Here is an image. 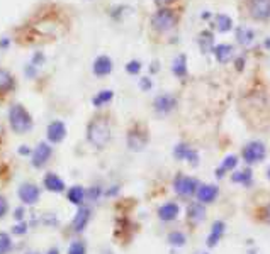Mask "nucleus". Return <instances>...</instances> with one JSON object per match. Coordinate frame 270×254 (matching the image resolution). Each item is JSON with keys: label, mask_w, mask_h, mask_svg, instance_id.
<instances>
[{"label": "nucleus", "mask_w": 270, "mask_h": 254, "mask_svg": "<svg viewBox=\"0 0 270 254\" xmlns=\"http://www.w3.org/2000/svg\"><path fill=\"white\" fill-rule=\"evenodd\" d=\"M87 138H89L90 144H94L95 148H104L110 139V125L107 117H95L89 124Z\"/></svg>", "instance_id": "1"}, {"label": "nucleus", "mask_w": 270, "mask_h": 254, "mask_svg": "<svg viewBox=\"0 0 270 254\" xmlns=\"http://www.w3.org/2000/svg\"><path fill=\"white\" fill-rule=\"evenodd\" d=\"M9 122H11L12 129L16 131L17 134H24L32 129L31 115H29V112L19 104L12 105L11 110H9Z\"/></svg>", "instance_id": "2"}, {"label": "nucleus", "mask_w": 270, "mask_h": 254, "mask_svg": "<svg viewBox=\"0 0 270 254\" xmlns=\"http://www.w3.org/2000/svg\"><path fill=\"white\" fill-rule=\"evenodd\" d=\"M175 24H177V14L172 9H160L151 17V27L160 34L168 32L170 29L175 27Z\"/></svg>", "instance_id": "3"}, {"label": "nucleus", "mask_w": 270, "mask_h": 254, "mask_svg": "<svg viewBox=\"0 0 270 254\" xmlns=\"http://www.w3.org/2000/svg\"><path fill=\"white\" fill-rule=\"evenodd\" d=\"M265 154H267V149H265V146L260 143V141L248 143L247 146H245V149H243V158L250 164L262 161L265 158Z\"/></svg>", "instance_id": "4"}, {"label": "nucleus", "mask_w": 270, "mask_h": 254, "mask_svg": "<svg viewBox=\"0 0 270 254\" xmlns=\"http://www.w3.org/2000/svg\"><path fill=\"white\" fill-rule=\"evenodd\" d=\"M248 12L255 21H267L270 17V0H250Z\"/></svg>", "instance_id": "5"}, {"label": "nucleus", "mask_w": 270, "mask_h": 254, "mask_svg": "<svg viewBox=\"0 0 270 254\" xmlns=\"http://www.w3.org/2000/svg\"><path fill=\"white\" fill-rule=\"evenodd\" d=\"M199 187V183H197L196 178H190V177H177L175 182H173V188H175V192L178 195H184V197H189L192 195Z\"/></svg>", "instance_id": "6"}, {"label": "nucleus", "mask_w": 270, "mask_h": 254, "mask_svg": "<svg viewBox=\"0 0 270 254\" xmlns=\"http://www.w3.org/2000/svg\"><path fill=\"white\" fill-rule=\"evenodd\" d=\"M175 105H177L175 97H172L170 94L158 95L155 102H153V109H155L158 114H168L170 110L175 109Z\"/></svg>", "instance_id": "7"}, {"label": "nucleus", "mask_w": 270, "mask_h": 254, "mask_svg": "<svg viewBox=\"0 0 270 254\" xmlns=\"http://www.w3.org/2000/svg\"><path fill=\"white\" fill-rule=\"evenodd\" d=\"M50 156H51V146H48L46 143L37 144V148L32 153V166H36V168L45 166L48 163V159H50Z\"/></svg>", "instance_id": "8"}, {"label": "nucleus", "mask_w": 270, "mask_h": 254, "mask_svg": "<svg viewBox=\"0 0 270 254\" xmlns=\"http://www.w3.org/2000/svg\"><path fill=\"white\" fill-rule=\"evenodd\" d=\"M19 197H21L24 203L32 205L37 202V198H40V188L32 183H26L19 188Z\"/></svg>", "instance_id": "9"}, {"label": "nucleus", "mask_w": 270, "mask_h": 254, "mask_svg": "<svg viewBox=\"0 0 270 254\" xmlns=\"http://www.w3.org/2000/svg\"><path fill=\"white\" fill-rule=\"evenodd\" d=\"M65 136H66V127L63 122L55 120L48 125V139H50L51 143H60V141L65 139Z\"/></svg>", "instance_id": "10"}, {"label": "nucleus", "mask_w": 270, "mask_h": 254, "mask_svg": "<svg viewBox=\"0 0 270 254\" xmlns=\"http://www.w3.org/2000/svg\"><path fill=\"white\" fill-rule=\"evenodd\" d=\"M173 156H175L177 159H185V161L194 163V164L197 163V159H199V154L185 144H177L175 149H173Z\"/></svg>", "instance_id": "11"}, {"label": "nucleus", "mask_w": 270, "mask_h": 254, "mask_svg": "<svg viewBox=\"0 0 270 254\" xmlns=\"http://www.w3.org/2000/svg\"><path fill=\"white\" fill-rule=\"evenodd\" d=\"M112 60H110L109 56H99L97 60L94 61V73L97 76H105L109 75L110 71H112Z\"/></svg>", "instance_id": "12"}, {"label": "nucleus", "mask_w": 270, "mask_h": 254, "mask_svg": "<svg viewBox=\"0 0 270 254\" xmlns=\"http://www.w3.org/2000/svg\"><path fill=\"white\" fill-rule=\"evenodd\" d=\"M216 197H218V188L214 185H202L197 188V200L201 203H211Z\"/></svg>", "instance_id": "13"}, {"label": "nucleus", "mask_w": 270, "mask_h": 254, "mask_svg": "<svg viewBox=\"0 0 270 254\" xmlns=\"http://www.w3.org/2000/svg\"><path fill=\"white\" fill-rule=\"evenodd\" d=\"M178 212H180V208H178V205L177 203H165V205H162L160 208H158V217L162 219V221H173L177 216H178Z\"/></svg>", "instance_id": "14"}, {"label": "nucleus", "mask_w": 270, "mask_h": 254, "mask_svg": "<svg viewBox=\"0 0 270 254\" xmlns=\"http://www.w3.org/2000/svg\"><path fill=\"white\" fill-rule=\"evenodd\" d=\"M253 39H255V32L252 27L240 26L238 29H236V41H238L242 46H250L253 43Z\"/></svg>", "instance_id": "15"}, {"label": "nucleus", "mask_w": 270, "mask_h": 254, "mask_svg": "<svg viewBox=\"0 0 270 254\" xmlns=\"http://www.w3.org/2000/svg\"><path fill=\"white\" fill-rule=\"evenodd\" d=\"M45 187L50 190V192L60 193L65 190V183H63V180L58 177V175L50 173V175H46V178H45Z\"/></svg>", "instance_id": "16"}, {"label": "nucleus", "mask_w": 270, "mask_h": 254, "mask_svg": "<svg viewBox=\"0 0 270 254\" xmlns=\"http://www.w3.org/2000/svg\"><path fill=\"white\" fill-rule=\"evenodd\" d=\"M224 234V222H214L213 227H211V234L209 237H207V246L209 247H214L216 244L219 242V239L223 237Z\"/></svg>", "instance_id": "17"}, {"label": "nucleus", "mask_w": 270, "mask_h": 254, "mask_svg": "<svg viewBox=\"0 0 270 254\" xmlns=\"http://www.w3.org/2000/svg\"><path fill=\"white\" fill-rule=\"evenodd\" d=\"M128 144L131 149H141L146 144V134L139 131H129L128 134Z\"/></svg>", "instance_id": "18"}, {"label": "nucleus", "mask_w": 270, "mask_h": 254, "mask_svg": "<svg viewBox=\"0 0 270 254\" xmlns=\"http://www.w3.org/2000/svg\"><path fill=\"white\" fill-rule=\"evenodd\" d=\"M89 219H90V210L84 207V208H80L79 212H76V216L73 219V229L76 232H80V231H84L85 226H87V222H89Z\"/></svg>", "instance_id": "19"}, {"label": "nucleus", "mask_w": 270, "mask_h": 254, "mask_svg": "<svg viewBox=\"0 0 270 254\" xmlns=\"http://www.w3.org/2000/svg\"><path fill=\"white\" fill-rule=\"evenodd\" d=\"M214 56L219 63H228L231 58H233V46H229V45L214 46Z\"/></svg>", "instance_id": "20"}, {"label": "nucleus", "mask_w": 270, "mask_h": 254, "mask_svg": "<svg viewBox=\"0 0 270 254\" xmlns=\"http://www.w3.org/2000/svg\"><path fill=\"white\" fill-rule=\"evenodd\" d=\"M172 71H173V75L178 76V78L187 75V58H185V55H178L175 60H173Z\"/></svg>", "instance_id": "21"}, {"label": "nucleus", "mask_w": 270, "mask_h": 254, "mask_svg": "<svg viewBox=\"0 0 270 254\" xmlns=\"http://www.w3.org/2000/svg\"><path fill=\"white\" fill-rule=\"evenodd\" d=\"M199 46H201V51L202 53H211L214 51V39H213V34L211 32H202L201 37H199Z\"/></svg>", "instance_id": "22"}, {"label": "nucleus", "mask_w": 270, "mask_h": 254, "mask_svg": "<svg viewBox=\"0 0 270 254\" xmlns=\"http://www.w3.org/2000/svg\"><path fill=\"white\" fill-rule=\"evenodd\" d=\"M14 87V78L7 70L0 68V94H6Z\"/></svg>", "instance_id": "23"}, {"label": "nucleus", "mask_w": 270, "mask_h": 254, "mask_svg": "<svg viewBox=\"0 0 270 254\" xmlns=\"http://www.w3.org/2000/svg\"><path fill=\"white\" fill-rule=\"evenodd\" d=\"M231 27H233V21H231L229 16H226V14H218L216 16V29L219 32H228L231 31Z\"/></svg>", "instance_id": "24"}, {"label": "nucleus", "mask_w": 270, "mask_h": 254, "mask_svg": "<svg viewBox=\"0 0 270 254\" xmlns=\"http://www.w3.org/2000/svg\"><path fill=\"white\" fill-rule=\"evenodd\" d=\"M204 214H206V208L202 207V203H192L189 207V219L194 222H199L204 219Z\"/></svg>", "instance_id": "25"}, {"label": "nucleus", "mask_w": 270, "mask_h": 254, "mask_svg": "<svg viewBox=\"0 0 270 254\" xmlns=\"http://www.w3.org/2000/svg\"><path fill=\"white\" fill-rule=\"evenodd\" d=\"M236 164H238V159H236V156H228L223 164H221V168H218V172H216V177L221 178L224 175V172H231L233 168H236Z\"/></svg>", "instance_id": "26"}, {"label": "nucleus", "mask_w": 270, "mask_h": 254, "mask_svg": "<svg viewBox=\"0 0 270 254\" xmlns=\"http://www.w3.org/2000/svg\"><path fill=\"white\" fill-rule=\"evenodd\" d=\"M84 198H85V190L82 187H71L68 190V200L71 203L80 205L82 202H84Z\"/></svg>", "instance_id": "27"}, {"label": "nucleus", "mask_w": 270, "mask_h": 254, "mask_svg": "<svg viewBox=\"0 0 270 254\" xmlns=\"http://www.w3.org/2000/svg\"><path fill=\"white\" fill-rule=\"evenodd\" d=\"M112 97H114V92H112V90H102V92H99V94L92 99V104H94L95 107L105 105L107 102L112 100Z\"/></svg>", "instance_id": "28"}, {"label": "nucleus", "mask_w": 270, "mask_h": 254, "mask_svg": "<svg viewBox=\"0 0 270 254\" xmlns=\"http://www.w3.org/2000/svg\"><path fill=\"white\" fill-rule=\"evenodd\" d=\"M233 182L250 185V183H252V172H250V170H242V172H236L233 175Z\"/></svg>", "instance_id": "29"}, {"label": "nucleus", "mask_w": 270, "mask_h": 254, "mask_svg": "<svg viewBox=\"0 0 270 254\" xmlns=\"http://www.w3.org/2000/svg\"><path fill=\"white\" fill-rule=\"evenodd\" d=\"M168 242L172 244V246H184L185 244V236L182 232H178V231H175V232H170L168 234Z\"/></svg>", "instance_id": "30"}, {"label": "nucleus", "mask_w": 270, "mask_h": 254, "mask_svg": "<svg viewBox=\"0 0 270 254\" xmlns=\"http://www.w3.org/2000/svg\"><path fill=\"white\" fill-rule=\"evenodd\" d=\"M11 246H12L11 237H9L6 232H0V254H7Z\"/></svg>", "instance_id": "31"}, {"label": "nucleus", "mask_w": 270, "mask_h": 254, "mask_svg": "<svg viewBox=\"0 0 270 254\" xmlns=\"http://www.w3.org/2000/svg\"><path fill=\"white\" fill-rule=\"evenodd\" d=\"M139 70H141V63H139L138 60L129 61L126 65V71L129 73V75H138Z\"/></svg>", "instance_id": "32"}, {"label": "nucleus", "mask_w": 270, "mask_h": 254, "mask_svg": "<svg viewBox=\"0 0 270 254\" xmlns=\"http://www.w3.org/2000/svg\"><path fill=\"white\" fill-rule=\"evenodd\" d=\"M68 254H85V244L80 241L73 242L68 249Z\"/></svg>", "instance_id": "33"}, {"label": "nucleus", "mask_w": 270, "mask_h": 254, "mask_svg": "<svg viewBox=\"0 0 270 254\" xmlns=\"http://www.w3.org/2000/svg\"><path fill=\"white\" fill-rule=\"evenodd\" d=\"M43 61H45V55H43V53H36V55L32 56V61H31V65H34V66H40V65H43Z\"/></svg>", "instance_id": "34"}, {"label": "nucleus", "mask_w": 270, "mask_h": 254, "mask_svg": "<svg viewBox=\"0 0 270 254\" xmlns=\"http://www.w3.org/2000/svg\"><path fill=\"white\" fill-rule=\"evenodd\" d=\"M7 208H9V205H7V200L4 198V197H0V219H2L4 216L7 214Z\"/></svg>", "instance_id": "35"}, {"label": "nucleus", "mask_w": 270, "mask_h": 254, "mask_svg": "<svg viewBox=\"0 0 270 254\" xmlns=\"http://www.w3.org/2000/svg\"><path fill=\"white\" fill-rule=\"evenodd\" d=\"M139 85H141L143 90H149L153 87V81L149 80V78H141V81H139Z\"/></svg>", "instance_id": "36"}, {"label": "nucleus", "mask_w": 270, "mask_h": 254, "mask_svg": "<svg viewBox=\"0 0 270 254\" xmlns=\"http://www.w3.org/2000/svg\"><path fill=\"white\" fill-rule=\"evenodd\" d=\"M26 231H27V226H26V224H17V226L12 229L14 234H24Z\"/></svg>", "instance_id": "37"}, {"label": "nucleus", "mask_w": 270, "mask_h": 254, "mask_svg": "<svg viewBox=\"0 0 270 254\" xmlns=\"http://www.w3.org/2000/svg\"><path fill=\"white\" fill-rule=\"evenodd\" d=\"M99 195H100V188H99V187H95V188H92V190L89 192V197L92 198V200H97Z\"/></svg>", "instance_id": "38"}, {"label": "nucleus", "mask_w": 270, "mask_h": 254, "mask_svg": "<svg viewBox=\"0 0 270 254\" xmlns=\"http://www.w3.org/2000/svg\"><path fill=\"white\" fill-rule=\"evenodd\" d=\"M36 68H37V66H34V65H29V66L26 68V75H27V76H34V75H36Z\"/></svg>", "instance_id": "39"}, {"label": "nucleus", "mask_w": 270, "mask_h": 254, "mask_svg": "<svg viewBox=\"0 0 270 254\" xmlns=\"http://www.w3.org/2000/svg\"><path fill=\"white\" fill-rule=\"evenodd\" d=\"M9 43H11V41H9V37H4L2 41H0V48H7Z\"/></svg>", "instance_id": "40"}, {"label": "nucleus", "mask_w": 270, "mask_h": 254, "mask_svg": "<svg viewBox=\"0 0 270 254\" xmlns=\"http://www.w3.org/2000/svg\"><path fill=\"white\" fill-rule=\"evenodd\" d=\"M19 153H21V154H29V148H24V146H22V148H19Z\"/></svg>", "instance_id": "41"}, {"label": "nucleus", "mask_w": 270, "mask_h": 254, "mask_svg": "<svg viewBox=\"0 0 270 254\" xmlns=\"http://www.w3.org/2000/svg\"><path fill=\"white\" fill-rule=\"evenodd\" d=\"M22 214H24L22 208H17V210H16V217H17V219H22Z\"/></svg>", "instance_id": "42"}, {"label": "nucleus", "mask_w": 270, "mask_h": 254, "mask_svg": "<svg viewBox=\"0 0 270 254\" xmlns=\"http://www.w3.org/2000/svg\"><path fill=\"white\" fill-rule=\"evenodd\" d=\"M242 66H243V60H238V70H242Z\"/></svg>", "instance_id": "43"}, {"label": "nucleus", "mask_w": 270, "mask_h": 254, "mask_svg": "<svg viewBox=\"0 0 270 254\" xmlns=\"http://www.w3.org/2000/svg\"><path fill=\"white\" fill-rule=\"evenodd\" d=\"M267 219H268V222H270V205H268V208H267Z\"/></svg>", "instance_id": "44"}, {"label": "nucleus", "mask_w": 270, "mask_h": 254, "mask_svg": "<svg viewBox=\"0 0 270 254\" xmlns=\"http://www.w3.org/2000/svg\"><path fill=\"white\" fill-rule=\"evenodd\" d=\"M48 254H58V249H51V251L48 252Z\"/></svg>", "instance_id": "45"}, {"label": "nucleus", "mask_w": 270, "mask_h": 254, "mask_svg": "<svg viewBox=\"0 0 270 254\" xmlns=\"http://www.w3.org/2000/svg\"><path fill=\"white\" fill-rule=\"evenodd\" d=\"M265 46L270 48V39H267V41H265Z\"/></svg>", "instance_id": "46"}, {"label": "nucleus", "mask_w": 270, "mask_h": 254, "mask_svg": "<svg viewBox=\"0 0 270 254\" xmlns=\"http://www.w3.org/2000/svg\"><path fill=\"white\" fill-rule=\"evenodd\" d=\"M267 177H268V180H270V168H268V172H267Z\"/></svg>", "instance_id": "47"}, {"label": "nucleus", "mask_w": 270, "mask_h": 254, "mask_svg": "<svg viewBox=\"0 0 270 254\" xmlns=\"http://www.w3.org/2000/svg\"><path fill=\"white\" fill-rule=\"evenodd\" d=\"M29 254H36V252H29Z\"/></svg>", "instance_id": "48"}, {"label": "nucleus", "mask_w": 270, "mask_h": 254, "mask_svg": "<svg viewBox=\"0 0 270 254\" xmlns=\"http://www.w3.org/2000/svg\"><path fill=\"white\" fill-rule=\"evenodd\" d=\"M163 2H165V0H163Z\"/></svg>", "instance_id": "49"}]
</instances>
